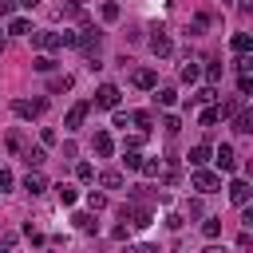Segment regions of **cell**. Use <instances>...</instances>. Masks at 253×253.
Returning <instances> with one entry per match:
<instances>
[{
  "label": "cell",
  "instance_id": "1",
  "mask_svg": "<svg viewBox=\"0 0 253 253\" xmlns=\"http://www.w3.org/2000/svg\"><path fill=\"white\" fill-rule=\"evenodd\" d=\"M190 186H194L198 194H217V190H221V178H217L213 170H206V166H194V174H190Z\"/></svg>",
  "mask_w": 253,
  "mask_h": 253
},
{
  "label": "cell",
  "instance_id": "2",
  "mask_svg": "<svg viewBox=\"0 0 253 253\" xmlns=\"http://www.w3.org/2000/svg\"><path fill=\"white\" fill-rule=\"evenodd\" d=\"M32 43H36L40 51H59V47H63V32L40 28V32H32Z\"/></svg>",
  "mask_w": 253,
  "mask_h": 253
},
{
  "label": "cell",
  "instance_id": "3",
  "mask_svg": "<svg viewBox=\"0 0 253 253\" xmlns=\"http://www.w3.org/2000/svg\"><path fill=\"white\" fill-rule=\"evenodd\" d=\"M12 111H16L20 119H36V115L47 111V99H12Z\"/></svg>",
  "mask_w": 253,
  "mask_h": 253
},
{
  "label": "cell",
  "instance_id": "4",
  "mask_svg": "<svg viewBox=\"0 0 253 253\" xmlns=\"http://www.w3.org/2000/svg\"><path fill=\"white\" fill-rule=\"evenodd\" d=\"M123 221H126L130 229H146V225H150V210H142V206H123Z\"/></svg>",
  "mask_w": 253,
  "mask_h": 253
},
{
  "label": "cell",
  "instance_id": "5",
  "mask_svg": "<svg viewBox=\"0 0 253 253\" xmlns=\"http://www.w3.org/2000/svg\"><path fill=\"white\" fill-rule=\"evenodd\" d=\"M95 107H107V111H115V107H119V87H115V83H103V87L95 91Z\"/></svg>",
  "mask_w": 253,
  "mask_h": 253
},
{
  "label": "cell",
  "instance_id": "6",
  "mask_svg": "<svg viewBox=\"0 0 253 253\" xmlns=\"http://www.w3.org/2000/svg\"><path fill=\"white\" fill-rule=\"evenodd\" d=\"M87 111H91V103H75V107L63 115V130H79L83 119H87Z\"/></svg>",
  "mask_w": 253,
  "mask_h": 253
},
{
  "label": "cell",
  "instance_id": "7",
  "mask_svg": "<svg viewBox=\"0 0 253 253\" xmlns=\"http://www.w3.org/2000/svg\"><path fill=\"white\" fill-rule=\"evenodd\" d=\"M130 83H134L138 91H154V87H158V71H150V67H138V71L130 75Z\"/></svg>",
  "mask_w": 253,
  "mask_h": 253
},
{
  "label": "cell",
  "instance_id": "8",
  "mask_svg": "<svg viewBox=\"0 0 253 253\" xmlns=\"http://www.w3.org/2000/svg\"><path fill=\"white\" fill-rule=\"evenodd\" d=\"M91 150H95L99 158H111V154H115V138H111L107 130H95V138H91Z\"/></svg>",
  "mask_w": 253,
  "mask_h": 253
},
{
  "label": "cell",
  "instance_id": "9",
  "mask_svg": "<svg viewBox=\"0 0 253 253\" xmlns=\"http://www.w3.org/2000/svg\"><path fill=\"white\" fill-rule=\"evenodd\" d=\"M225 190H229V202H233V206H245V202H249V194H253L245 178H233V182H229Z\"/></svg>",
  "mask_w": 253,
  "mask_h": 253
},
{
  "label": "cell",
  "instance_id": "10",
  "mask_svg": "<svg viewBox=\"0 0 253 253\" xmlns=\"http://www.w3.org/2000/svg\"><path fill=\"white\" fill-rule=\"evenodd\" d=\"M150 51H154V55H170V51H174V43H170V36H166L162 28L150 36Z\"/></svg>",
  "mask_w": 253,
  "mask_h": 253
},
{
  "label": "cell",
  "instance_id": "11",
  "mask_svg": "<svg viewBox=\"0 0 253 253\" xmlns=\"http://www.w3.org/2000/svg\"><path fill=\"white\" fill-rule=\"evenodd\" d=\"M24 190L36 198V194H43V190H47V178H43L40 170H28V178H24Z\"/></svg>",
  "mask_w": 253,
  "mask_h": 253
},
{
  "label": "cell",
  "instance_id": "12",
  "mask_svg": "<svg viewBox=\"0 0 253 253\" xmlns=\"http://www.w3.org/2000/svg\"><path fill=\"white\" fill-rule=\"evenodd\" d=\"M213 154H217V166H221V170H237V154H233V146H225V142H221Z\"/></svg>",
  "mask_w": 253,
  "mask_h": 253
},
{
  "label": "cell",
  "instance_id": "13",
  "mask_svg": "<svg viewBox=\"0 0 253 253\" xmlns=\"http://www.w3.org/2000/svg\"><path fill=\"white\" fill-rule=\"evenodd\" d=\"M59 16H63V20H83V4H79V0H63V4H59Z\"/></svg>",
  "mask_w": 253,
  "mask_h": 253
},
{
  "label": "cell",
  "instance_id": "14",
  "mask_svg": "<svg viewBox=\"0 0 253 253\" xmlns=\"http://www.w3.org/2000/svg\"><path fill=\"white\" fill-rule=\"evenodd\" d=\"M233 130H237V134H249V130H253V111H237V115H233Z\"/></svg>",
  "mask_w": 253,
  "mask_h": 253
},
{
  "label": "cell",
  "instance_id": "15",
  "mask_svg": "<svg viewBox=\"0 0 253 253\" xmlns=\"http://www.w3.org/2000/svg\"><path fill=\"white\" fill-rule=\"evenodd\" d=\"M71 221H75V229H79V233H95V229H99V221H95V213H75Z\"/></svg>",
  "mask_w": 253,
  "mask_h": 253
},
{
  "label": "cell",
  "instance_id": "16",
  "mask_svg": "<svg viewBox=\"0 0 253 253\" xmlns=\"http://www.w3.org/2000/svg\"><path fill=\"white\" fill-rule=\"evenodd\" d=\"M229 47H233V51H237V55H245V51H249V47H253V36H249V32H237V36H233V40H229Z\"/></svg>",
  "mask_w": 253,
  "mask_h": 253
},
{
  "label": "cell",
  "instance_id": "17",
  "mask_svg": "<svg viewBox=\"0 0 253 253\" xmlns=\"http://www.w3.org/2000/svg\"><path fill=\"white\" fill-rule=\"evenodd\" d=\"M237 111H241V95H237V99H221V103H217V115H221V119H233Z\"/></svg>",
  "mask_w": 253,
  "mask_h": 253
},
{
  "label": "cell",
  "instance_id": "18",
  "mask_svg": "<svg viewBox=\"0 0 253 253\" xmlns=\"http://www.w3.org/2000/svg\"><path fill=\"white\" fill-rule=\"evenodd\" d=\"M24 158H28L32 170H40V166L47 162V150H43V146H32V150H24Z\"/></svg>",
  "mask_w": 253,
  "mask_h": 253
},
{
  "label": "cell",
  "instance_id": "19",
  "mask_svg": "<svg viewBox=\"0 0 253 253\" xmlns=\"http://www.w3.org/2000/svg\"><path fill=\"white\" fill-rule=\"evenodd\" d=\"M206 162H210V146H206V142L190 146V166H206Z\"/></svg>",
  "mask_w": 253,
  "mask_h": 253
},
{
  "label": "cell",
  "instance_id": "20",
  "mask_svg": "<svg viewBox=\"0 0 253 253\" xmlns=\"http://www.w3.org/2000/svg\"><path fill=\"white\" fill-rule=\"evenodd\" d=\"M99 186H103V190H119V186H123V174H119V170H103V174H99Z\"/></svg>",
  "mask_w": 253,
  "mask_h": 253
},
{
  "label": "cell",
  "instance_id": "21",
  "mask_svg": "<svg viewBox=\"0 0 253 253\" xmlns=\"http://www.w3.org/2000/svg\"><path fill=\"white\" fill-rule=\"evenodd\" d=\"M55 194H59V202H63V206H75V198H79V190H75V186H67V182H59V186H55Z\"/></svg>",
  "mask_w": 253,
  "mask_h": 253
},
{
  "label": "cell",
  "instance_id": "22",
  "mask_svg": "<svg viewBox=\"0 0 253 253\" xmlns=\"http://www.w3.org/2000/svg\"><path fill=\"white\" fill-rule=\"evenodd\" d=\"M202 233L213 241V237H221V217H202Z\"/></svg>",
  "mask_w": 253,
  "mask_h": 253
},
{
  "label": "cell",
  "instance_id": "23",
  "mask_svg": "<svg viewBox=\"0 0 253 253\" xmlns=\"http://www.w3.org/2000/svg\"><path fill=\"white\" fill-rule=\"evenodd\" d=\"M8 32H12V36H28V32H32V24H28L24 16H12V20H8Z\"/></svg>",
  "mask_w": 253,
  "mask_h": 253
},
{
  "label": "cell",
  "instance_id": "24",
  "mask_svg": "<svg viewBox=\"0 0 253 253\" xmlns=\"http://www.w3.org/2000/svg\"><path fill=\"white\" fill-rule=\"evenodd\" d=\"M47 91H51V95H59V91H71V75H51Z\"/></svg>",
  "mask_w": 253,
  "mask_h": 253
},
{
  "label": "cell",
  "instance_id": "25",
  "mask_svg": "<svg viewBox=\"0 0 253 253\" xmlns=\"http://www.w3.org/2000/svg\"><path fill=\"white\" fill-rule=\"evenodd\" d=\"M198 123H202V126H217V123H221V115H217V103H213V107H206V111L198 115Z\"/></svg>",
  "mask_w": 253,
  "mask_h": 253
},
{
  "label": "cell",
  "instance_id": "26",
  "mask_svg": "<svg viewBox=\"0 0 253 253\" xmlns=\"http://www.w3.org/2000/svg\"><path fill=\"white\" fill-rule=\"evenodd\" d=\"M123 166H126V170H138V166H142V154H138L134 146H126V150H123Z\"/></svg>",
  "mask_w": 253,
  "mask_h": 253
},
{
  "label": "cell",
  "instance_id": "27",
  "mask_svg": "<svg viewBox=\"0 0 253 253\" xmlns=\"http://www.w3.org/2000/svg\"><path fill=\"white\" fill-rule=\"evenodd\" d=\"M99 12H103V20H107V24H115V20H119V16H123V8H119V4H115V0H107V4H103V8H99Z\"/></svg>",
  "mask_w": 253,
  "mask_h": 253
},
{
  "label": "cell",
  "instance_id": "28",
  "mask_svg": "<svg viewBox=\"0 0 253 253\" xmlns=\"http://www.w3.org/2000/svg\"><path fill=\"white\" fill-rule=\"evenodd\" d=\"M154 99H158V107H174V103H178V91H174V87H162Z\"/></svg>",
  "mask_w": 253,
  "mask_h": 253
},
{
  "label": "cell",
  "instance_id": "29",
  "mask_svg": "<svg viewBox=\"0 0 253 253\" xmlns=\"http://www.w3.org/2000/svg\"><path fill=\"white\" fill-rule=\"evenodd\" d=\"M32 67L47 75V71H55V59H51V55H36V59H32Z\"/></svg>",
  "mask_w": 253,
  "mask_h": 253
},
{
  "label": "cell",
  "instance_id": "30",
  "mask_svg": "<svg viewBox=\"0 0 253 253\" xmlns=\"http://www.w3.org/2000/svg\"><path fill=\"white\" fill-rule=\"evenodd\" d=\"M8 150L12 154H24V134L20 130H8Z\"/></svg>",
  "mask_w": 253,
  "mask_h": 253
},
{
  "label": "cell",
  "instance_id": "31",
  "mask_svg": "<svg viewBox=\"0 0 253 253\" xmlns=\"http://www.w3.org/2000/svg\"><path fill=\"white\" fill-rule=\"evenodd\" d=\"M75 178H79V182H95V166H91V162H79V166H75Z\"/></svg>",
  "mask_w": 253,
  "mask_h": 253
},
{
  "label": "cell",
  "instance_id": "32",
  "mask_svg": "<svg viewBox=\"0 0 253 253\" xmlns=\"http://www.w3.org/2000/svg\"><path fill=\"white\" fill-rule=\"evenodd\" d=\"M130 123H134V126H138L142 134L150 130V115H146V111H134V115H130Z\"/></svg>",
  "mask_w": 253,
  "mask_h": 253
},
{
  "label": "cell",
  "instance_id": "33",
  "mask_svg": "<svg viewBox=\"0 0 253 253\" xmlns=\"http://www.w3.org/2000/svg\"><path fill=\"white\" fill-rule=\"evenodd\" d=\"M146 178H158V158H142V166H138Z\"/></svg>",
  "mask_w": 253,
  "mask_h": 253
},
{
  "label": "cell",
  "instance_id": "34",
  "mask_svg": "<svg viewBox=\"0 0 253 253\" xmlns=\"http://www.w3.org/2000/svg\"><path fill=\"white\" fill-rule=\"evenodd\" d=\"M213 95H217V91H213V87H202V91H198V95H190V103H210V99H213Z\"/></svg>",
  "mask_w": 253,
  "mask_h": 253
},
{
  "label": "cell",
  "instance_id": "35",
  "mask_svg": "<svg viewBox=\"0 0 253 253\" xmlns=\"http://www.w3.org/2000/svg\"><path fill=\"white\" fill-rule=\"evenodd\" d=\"M162 126H166V134H178V130H182V123H178V115H166V119H162Z\"/></svg>",
  "mask_w": 253,
  "mask_h": 253
},
{
  "label": "cell",
  "instance_id": "36",
  "mask_svg": "<svg viewBox=\"0 0 253 253\" xmlns=\"http://www.w3.org/2000/svg\"><path fill=\"white\" fill-rule=\"evenodd\" d=\"M87 206H91V210H103V206H107V194H95V190H91V194H87Z\"/></svg>",
  "mask_w": 253,
  "mask_h": 253
},
{
  "label": "cell",
  "instance_id": "37",
  "mask_svg": "<svg viewBox=\"0 0 253 253\" xmlns=\"http://www.w3.org/2000/svg\"><path fill=\"white\" fill-rule=\"evenodd\" d=\"M198 75H202V71H198V63H186V67H182V79H186V83H194Z\"/></svg>",
  "mask_w": 253,
  "mask_h": 253
},
{
  "label": "cell",
  "instance_id": "38",
  "mask_svg": "<svg viewBox=\"0 0 253 253\" xmlns=\"http://www.w3.org/2000/svg\"><path fill=\"white\" fill-rule=\"evenodd\" d=\"M12 182H16V178H12V170H4V166H0V194H4V190H12Z\"/></svg>",
  "mask_w": 253,
  "mask_h": 253
},
{
  "label": "cell",
  "instance_id": "39",
  "mask_svg": "<svg viewBox=\"0 0 253 253\" xmlns=\"http://www.w3.org/2000/svg\"><path fill=\"white\" fill-rule=\"evenodd\" d=\"M249 71H253V59L241 55V59H237V75H249Z\"/></svg>",
  "mask_w": 253,
  "mask_h": 253
},
{
  "label": "cell",
  "instance_id": "40",
  "mask_svg": "<svg viewBox=\"0 0 253 253\" xmlns=\"http://www.w3.org/2000/svg\"><path fill=\"white\" fill-rule=\"evenodd\" d=\"M206 79L217 83V79H221V63H210V67H206Z\"/></svg>",
  "mask_w": 253,
  "mask_h": 253
},
{
  "label": "cell",
  "instance_id": "41",
  "mask_svg": "<svg viewBox=\"0 0 253 253\" xmlns=\"http://www.w3.org/2000/svg\"><path fill=\"white\" fill-rule=\"evenodd\" d=\"M237 91H241V99H245V95L253 91V79H249V75H241V79H237Z\"/></svg>",
  "mask_w": 253,
  "mask_h": 253
},
{
  "label": "cell",
  "instance_id": "42",
  "mask_svg": "<svg viewBox=\"0 0 253 253\" xmlns=\"http://www.w3.org/2000/svg\"><path fill=\"white\" fill-rule=\"evenodd\" d=\"M40 142H43V146H55V130L43 126V130H40Z\"/></svg>",
  "mask_w": 253,
  "mask_h": 253
},
{
  "label": "cell",
  "instance_id": "43",
  "mask_svg": "<svg viewBox=\"0 0 253 253\" xmlns=\"http://www.w3.org/2000/svg\"><path fill=\"white\" fill-rule=\"evenodd\" d=\"M206 24H210V16H206V12H198V16H194V32H202Z\"/></svg>",
  "mask_w": 253,
  "mask_h": 253
},
{
  "label": "cell",
  "instance_id": "44",
  "mask_svg": "<svg viewBox=\"0 0 253 253\" xmlns=\"http://www.w3.org/2000/svg\"><path fill=\"white\" fill-rule=\"evenodd\" d=\"M12 4H16V0H0V16H8V12H12Z\"/></svg>",
  "mask_w": 253,
  "mask_h": 253
},
{
  "label": "cell",
  "instance_id": "45",
  "mask_svg": "<svg viewBox=\"0 0 253 253\" xmlns=\"http://www.w3.org/2000/svg\"><path fill=\"white\" fill-rule=\"evenodd\" d=\"M16 4H20V8H36L40 0H16Z\"/></svg>",
  "mask_w": 253,
  "mask_h": 253
},
{
  "label": "cell",
  "instance_id": "46",
  "mask_svg": "<svg viewBox=\"0 0 253 253\" xmlns=\"http://www.w3.org/2000/svg\"><path fill=\"white\" fill-rule=\"evenodd\" d=\"M202 253H221V249H217V245H206V249H202Z\"/></svg>",
  "mask_w": 253,
  "mask_h": 253
},
{
  "label": "cell",
  "instance_id": "47",
  "mask_svg": "<svg viewBox=\"0 0 253 253\" xmlns=\"http://www.w3.org/2000/svg\"><path fill=\"white\" fill-rule=\"evenodd\" d=\"M0 51H4V36H0Z\"/></svg>",
  "mask_w": 253,
  "mask_h": 253
}]
</instances>
